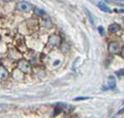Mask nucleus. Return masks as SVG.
Returning a JSON list of instances; mask_svg holds the SVG:
<instances>
[{
	"label": "nucleus",
	"mask_w": 124,
	"mask_h": 118,
	"mask_svg": "<svg viewBox=\"0 0 124 118\" xmlns=\"http://www.w3.org/2000/svg\"><path fill=\"white\" fill-rule=\"evenodd\" d=\"M120 29H121V27H120L119 24H117V23H113V24H111L110 26H108V31L110 32H118V31H120Z\"/></svg>",
	"instance_id": "0eeeda50"
},
{
	"label": "nucleus",
	"mask_w": 124,
	"mask_h": 118,
	"mask_svg": "<svg viewBox=\"0 0 124 118\" xmlns=\"http://www.w3.org/2000/svg\"><path fill=\"white\" fill-rule=\"evenodd\" d=\"M97 6H98L101 10H103L104 13H111V11H112L110 7L104 4V2H97Z\"/></svg>",
	"instance_id": "6e6552de"
},
{
	"label": "nucleus",
	"mask_w": 124,
	"mask_h": 118,
	"mask_svg": "<svg viewBox=\"0 0 124 118\" xmlns=\"http://www.w3.org/2000/svg\"><path fill=\"white\" fill-rule=\"evenodd\" d=\"M86 14H87V16H88V20H89V22H90V24L94 27V25H95V23H94V21H95V19H94V17H93V15L91 14V11L89 10V9H86Z\"/></svg>",
	"instance_id": "1a4fd4ad"
},
{
	"label": "nucleus",
	"mask_w": 124,
	"mask_h": 118,
	"mask_svg": "<svg viewBox=\"0 0 124 118\" xmlns=\"http://www.w3.org/2000/svg\"><path fill=\"white\" fill-rule=\"evenodd\" d=\"M113 118H119V117H113Z\"/></svg>",
	"instance_id": "6ab92c4d"
},
{
	"label": "nucleus",
	"mask_w": 124,
	"mask_h": 118,
	"mask_svg": "<svg viewBox=\"0 0 124 118\" xmlns=\"http://www.w3.org/2000/svg\"><path fill=\"white\" fill-rule=\"evenodd\" d=\"M61 111H62V108H60V105H58L57 107L55 108V110H54V114H53V115H54V116H56L57 114H59Z\"/></svg>",
	"instance_id": "f8f14e48"
},
{
	"label": "nucleus",
	"mask_w": 124,
	"mask_h": 118,
	"mask_svg": "<svg viewBox=\"0 0 124 118\" xmlns=\"http://www.w3.org/2000/svg\"><path fill=\"white\" fill-rule=\"evenodd\" d=\"M17 6H18V8L22 11H29L31 8H32V4H31L30 2H27V1L19 2L17 4Z\"/></svg>",
	"instance_id": "20e7f679"
},
{
	"label": "nucleus",
	"mask_w": 124,
	"mask_h": 118,
	"mask_svg": "<svg viewBox=\"0 0 124 118\" xmlns=\"http://www.w3.org/2000/svg\"><path fill=\"white\" fill-rule=\"evenodd\" d=\"M114 11H116V13H124V9H114Z\"/></svg>",
	"instance_id": "2eb2a0df"
},
{
	"label": "nucleus",
	"mask_w": 124,
	"mask_h": 118,
	"mask_svg": "<svg viewBox=\"0 0 124 118\" xmlns=\"http://www.w3.org/2000/svg\"><path fill=\"white\" fill-rule=\"evenodd\" d=\"M116 75H117V76H119V77L124 76V68H121V69L117 70V72H116Z\"/></svg>",
	"instance_id": "ddd939ff"
},
{
	"label": "nucleus",
	"mask_w": 124,
	"mask_h": 118,
	"mask_svg": "<svg viewBox=\"0 0 124 118\" xmlns=\"http://www.w3.org/2000/svg\"><path fill=\"white\" fill-rule=\"evenodd\" d=\"M121 50V45L118 42H112L108 45V52L111 54H117Z\"/></svg>",
	"instance_id": "f03ea898"
},
{
	"label": "nucleus",
	"mask_w": 124,
	"mask_h": 118,
	"mask_svg": "<svg viewBox=\"0 0 124 118\" xmlns=\"http://www.w3.org/2000/svg\"><path fill=\"white\" fill-rule=\"evenodd\" d=\"M35 14L37 16H40V17H44L46 15V11H44L42 9H39V8H35Z\"/></svg>",
	"instance_id": "9d476101"
},
{
	"label": "nucleus",
	"mask_w": 124,
	"mask_h": 118,
	"mask_svg": "<svg viewBox=\"0 0 124 118\" xmlns=\"http://www.w3.org/2000/svg\"><path fill=\"white\" fill-rule=\"evenodd\" d=\"M122 20H123V21H124V17H123V19H122Z\"/></svg>",
	"instance_id": "aec40b11"
},
{
	"label": "nucleus",
	"mask_w": 124,
	"mask_h": 118,
	"mask_svg": "<svg viewBox=\"0 0 124 118\" xmlns=\"http://www.w3.org/2000/svg\"><path fill=\"white\" fill-rule=\"evenodd\" d=\"M18 68L23 73H30L31 72V65L25 59H20L18 61Z\"/></svg>",
	"instance_id": "f257e3e1"
},
{
	"label": "nucleus",
	"mask_w": 124,
	"mask_h": 118,
	"mask_svg": "<svg viewBox=\"0 0 124 118\" xmlns=\"http://www.w3.org/2000/svg\"><path fill=\"white\" fill-rule=\"evenodd\" d=\"M61 44V38L60 36L58 35H51L49 38V42H48V45L49 46H52V47H58L60 46Z\"/></svg>",
	"instance_id": "7ed1b4c3"
},
{
	"label": "nucleus",
	"mask_w": 124,
	"mask_h": 118,
	"mask_svg": "<svg viewBox=\"0 0 124 118\" xmlns=\"http://www.w3.org/2000/svg\"><path fill=\"white\" fill-rule=\"evenodd\" d=\"M123 104H124V100H123Z\"/></svg>",
	"instance_id": "412c9836"
},
{
	"label": "nucleus",
	"mask_w": 124,
	"mask_h": 118,
	"mask_svg": "<svg viewBox=\"0 0 124 118\" xmlns=\"http://www.w3.org/2000/svg\"><path fill=\"white\" fill-rule=\"evenodd\" d=\"M121 55H122V57L124 58V48H123V49L121 50Z\"/></svg>",
	"instance_id": "f3484780"
},
{
	"label": "nucleus",
	"mask_w": 124,
	"mask_h": 118,
	"mask_svg": "<svg viewBox=\"0 0 124 118\" xmlns=\"http://www.w3.org/2000/svg\"><path fill=\"white\" fill-rule=\"evenodd\" d=\"M116 87V79L114 77L110 76L108 78V85L102 87L103 90H108V89H114Z\"/></svg>",
	"instance_id": "39448f33"
},
{
	"label": "nucleus",
	"mask_w": 124,
	"mask_h": 118,
	"mask_svg": "<svg viewBox=\"0 0 124 118\" xmlns=\"http://www.w3.org/2000/svg\"><path fill=\"white\" fill-rule=\"evenodd\" d=\"M3 109H5V106H4V105H1V104H0V111H2Z\"/></svg>",
	"instance_id": "dca6fc26"
},
{
	"label": "nucleus",
	"mask_w": 124,
	"mask_h": 118,
	"mask_svg": "<svg viewBox=\"0 0 124 118\" xmlns=\"http://www.w3.org/2000/svg\"><path fill=\"white\" fill-rule=\"evenodd\" d=\"M90 97H87V96H84V97H75V101H84V100H89Z\"/></svg>",
	"instance_id": "4468645a"
},
{
	"label": "nucleus",
	"mask_w": 124,
	"mask_h": 118,
	"mask_svg": "<svg viewBox=\"0 0 124 118\" xmlns=\"http://www.w3.org/2000/svg\"><path fill=\"white\" fill-rule=\"evenodd\" d=\"M123 112H124V109H121V110H120V111H119L118 113H119V114H122Z\"/></svg>",
	"instance_id": "a211bd4d"
},
{
	"label": "nucleus",
	"mask_w": 124,
	"mask_h": 118,
	"mask_svg": "<svg viewBox=\"0 0 124 118\" xmlns=\"http://www.w3.org/2000/svg\"><path fill=\"white\" fill-rule=\"evenodd\" d=\"M97 30H98V32H99V34L101 35V36H104V35H106V30H104V28L102 26H99L97 28Z\"/></svg>",
	"instance_id": "9b49d317"
},
{
	"label": "nucleus",
	"mask_w": 124,
	"mask_h": 118,
	"mask_svg": "<svg viewBox=\"0 0 124 118\" xmlns=\"http://www.w3.org/2000/svg\"><path fill=\"white\" fill-rule=\"evenodd\" d=\"M8 78V70L3 65H0V80H6Z\"/></svg>",
	"instance_id": "423d86ee"
}]
</instances>
